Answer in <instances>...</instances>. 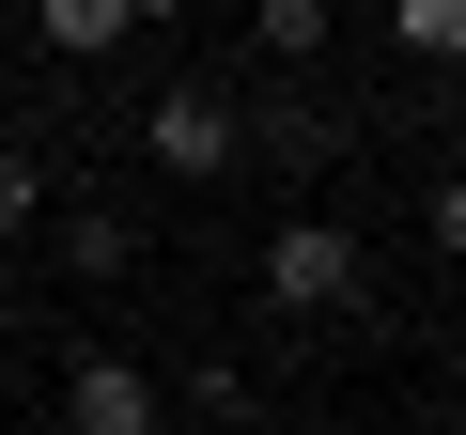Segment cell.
I'll list each match as a JSON object with an SVG mask.
<instances>
[{
  "label": "cell",
  "instance_id": "cell-1",
  "mask_svg": "<svg viewBox=\"0 0 466 435\" xmlns=\"http://www.w3.org/2000/svg\"><path fill=\"white\" fill-rule=\"evenodd\" d=\"M265 311H296V327H358L373 311L358 218H280V234H265Z\"/></svg>",
  "mask_w": 466,
  "mask_h": 435
},
{
  "label": "cell",
  "instance_id": "cell-2",
  "mask_svg": "<svg viewBox=\"0 0 466 435\" xmlns=\"http://www.w3.org/2000/svg\"><path fill=\"white\" fill-rule=\"evenodd\" d=\"M140 156H156L171 187H218L233 156H249V109H233L218 78H156V109H140Z\"/></svg>",
  "mask_w": 466,
  "mask_h": 435
},
{
  "label": "cell",
  "instance_id": "cell-3",
  "mask_svg": "<svg viewBox=\"0 0 466 435\" xmlns=\"http://www.w3.org/2000/svg\"><path fill=\"white\" fill-rule=\"evenodd\" d=\"M63 435H156V373L140 358H78L63 373Z\"/></svg>",
  "mask_w": 466,
  "mask_h": 435
},
{
  "label": "cell",
  "instance_id": "cell-4",
  "mask_svg": "<svg viewBox=\"0 0 466 435\" xmlns=\"http://www.w3.org/2000/svg\"><path fill=\"white\" fill-rule=\"evenodd\" d=\"M47 249H63L78 280H140V218H125V202H47Z\"/></svg>",
  "mask_w": 466,
  "mask_h": 435
},
{
  "label": "cell",
  "instance_id": "cell-5",
  "mask_svg": "<svg viewBox=\"0 0 466 435\" xmlns=\"http://www.w3.org/2000/svg\"><path fill=\"white\" fill-rule=\"evenodd\" d=\"M327 32H342V0H249V47H265V63H296V78L327 63Z\"/></svg>",
  "mask_w": 466,
  "mask_h": 435
},
{
  "label": "cell",
  "instance_id": "cell-6",
  "mask_svg": "<svg viewBox=\"0 0 466 435\" xmlns=\"http://www.w3.org/2000/svg\"><path fill=\"white\" fill-rule=\"evenodd\" d=\"M32 32H47L63 63H109V47L140 32V16H125V0H32Z\"/></svg>",
  "mask_w": 466,
  "mask_h": 435
},
{
  "label": "cell",
  "instance_id": "cell-7",
  "mask_svg": "<svg viewBox=\"0 0 466 435\" xmlns=\"http://www.w3.org/2000/svg\"><path fill=\"white\" fill-rule=\"evenodd\" d=\"M389 47L404 63H466V0H389Z\"/></svg>",
  "mask_w": 466,
  "mask_h": 435
},
{
  "label": "cell",
  "instance_id": "cell-8",
  "mask_svg": "<svg viewBox=\"0 0 466 435\" xmlns=\"http://www.w3.org/2000/svg\"><path fill=\"white\" fill-rule=\"evenodd\" d=\"M47 187H63L47 156H16V140H0V234H47Z\"/></svg>",
  "mask_w": 466,
  "mask_h": 435
},
{
  "label": "cell",
  "instance_id": "cell-9",
  "mask_svg": "<svg viewBox=\"0 0 466 435\" xmlns=\"http://www.w3.org/2000/svg\"><path fill=\"white\" fill-rule=\"evenodd\" d=\"M420 234H435V249L466 265V171H435V202H420Z\"/></svg>",
  "mask_w": 466,
  "mask_h": 435
},
{
  "label": "cell",
  "instance_id": "cell-10",
  "mask_svg": "<svg viewBox=\"0 0 466 435\" xmlns=\"http://www.w3.org/2000/svg\"><path fill=\"white\" fill-rule=\"evenodd\" d=\"M125 16H202V0H125Z\"/></svg>",
  "mask_w": 466,
  "mask_h": 435
},
{
  "label": "cell",
  "instance_id": "cell-11",
  "mask_svg": "<svg viewBox=\"0 0 466 435\" xmlns=\"http://www.w3.org/2000/svg\"><path fill=\"white\" fill-rule=\"evenodd\" d=\"M451 435H466V404H451Z\"/></svg>",
  "mask_w": 466,
  "mask_h": 435
},
{
  "label": "cell",
  "instance_id": "cell-12",
  "mask_svg": "<svg viewBox=\"0 0 466 435\" xmlns=\"http://www.w3.org/2000/svg\"><path fill=\"white\" fill-rule=\"evenodd\" d=\"M0 435H16V420H0Z\"/></svg>",
  "mask_w": 466,
  "mask_h": 435
}]
</instances>
